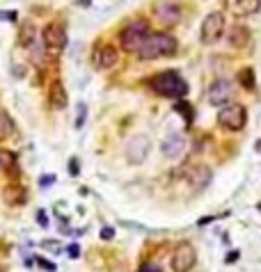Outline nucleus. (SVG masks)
<instances>
[{"label": "nucleus", "mask_w": 261, "mask_h": 272, "mask_svg": "<svg viewBox=\"0 0 261 272\" xmlns=\"http://www.w3.org/2000/svg\"><path fill=\"white\" fill-rule=\"evenodd\" d=\"M177 53V39L167 32H154L149 35L138 50L140 60H158V57H167Z\"/></svg>", "instance_id": "nucleus-1"}, {"label": "nucleus", "mask_w": 261, "mask_h": 272, "mask_svg": "<svg viewBox=\"0 0 261 272\" xmlns=\"http://www.w3.org/2000/svg\"><path fill=\"white\" fill-rule=\"evenodd\" d=\"M151 90L161 96H167V98H181L188 94V85L177 71H163L158 76L151 78Z\"/></svg>", "instance_id": "nucleus-2"}, {"label": "nucleus", "mask_w": 261, "mask_h": 272, "mask_svg": "<svg viewBox=\"0 0 261 272\" xmlns=\"http://www.w3.org/2000/svg\"><path fill=\"white\" fill-rule=\"evenodd\" d=\"M149 37V25L147 21H133L128 23L126 28L121 30L119 35V42H121V48L128 50V53H135V50L142 48L144 39Z\"/></svg>", "instance_id": "nucleus-3"}, {"label": "nucleus", "mask_w": 261, "mask_h": 272, "mask_svg": "<svg viewBox=\"0 0 261 272\" xmlns=\"http://www.w3.org/2000/svg\"><path fill=\"white\" fill-rule=\"evenodd\" d=\"M197 263V249L192 247L190 243H179L177 249L172 251V258H169V265L174 272H190Z\"/></svg>", "instance_id": "nucleus-4"}, {"label": "nucleus", "mask_w": 261, "mask_h": 272, "mask_svg": "<svg viewBox=\"0 0 261 272\" xmlns=\"http://www.w3.org/2000/svg\"><path fill=\"white\" fill-rule=\"evenodd\" d=\"M218 121L227 131H240L247 121V112L240 103H229L218 112Z\"/></svg>", "instance_id": "nucleus-5"}, {"label": "nucleus", "mask_w": 261, "mask_h": 272, "mask_svg": "<svg viewBox=\"0 0 261 272\" xmlns=\"http://www.w3.org/2000/svg\"><path fill=\"white\" fill-rule=\"evenodd\" d=\"M222 32H225V16H222V12H211V14H206L204 23H202V42L204 44L220 42Z\"/></svg>", "instance_id": "nucleus-6"}, {"label": "nucleus", "mask_w": 261, "mask_h": 272, "mask_svg": "<svg viewBox=\"0 0 261 272\" xmlns=\"http://www.w3.org/2000/svg\"><path fill=\"white\" fill-rule=\"evenodd\" d=\"M149 149H151V142H149L147 135H135V137H131V140H128V144H126V158H128V162L140 165V162L149 156Z\"/></svg>", "instance_id": "nucleus-7"}, {"label": "nucleus", "mask_w": 261, "mask_h": 272, "mask_svg": "<svg viewBox=\"0 0 261 272\" xmlns=\"http://www.w3.org/2000/svg\"><path fill=\"white\" fill-rule=\"evenodd\" d=\"M42 39H44V46L48 50H62L67 46V32H64V28L60 23H48L42 30Z\"/></svg>", "instance_id": "nucleus-8"}, {"label": "nucleus", "mask_w": 261, "mask_h": 272, "mask_svg": "<svg viewBox=\"0 0 261 272\" xmlns=\"http://www.w3.org/2000/svg\"><path fill=\"white\" fill-rule=\"evenodd\" d=\"M156 19L163 25H174L181 19V7H179L174 0H158L156 2Z\"/></svg>", "instance_id": "nucleus-9"}, {"label": "nucleus", "mask_w": 261, "mask_h": 272, "mask_svg": "<svg viewBox=\"0 0 261 272\" xmlns=\"http://www.w3.org/2000/svg\"><path fill=\"white\" fill-rule=\"evenodd\" d=\"M232 94H234V87L229 80H215L211 85V90H209V101H211V105H227Z\"/></svg>", "instance_id": "nucleus-10"}, {"label": "nucleus", "mask_w": 261, "mask_h": 272, "mask_svg": "<svg viewBox=\"0 0 261 272\" xmlns=\"http://www.w3.org/2000/svg\"><path fill=\"white\" fill-rule=\"evenodd\" d=\"M186 179H188V185H190L195 192H199V190H204L206 185L211 183V169L204 167V165L190 167L188 169V174H186Z\"/></svg>", "instance_id": "nucleus-11"}, {"label": "nucleus", "mask_w": 261, "mask_h": 272, "mask_svg": "<svg viewBox=\"0 0 261 272\" xmlns=\"http://www.w3.org/2000/svg\"><path fill=\"white\" fill-rule=\"evenodd\" d=\"M163 156L165 158H179V156L186 151V137L181 133H172L163 140Z\"/></svg>", "instance_id": "nucleus-12"}, {"label": "nucleus", "mask_w": 261, "mask_h": 272, "mask_svg": "<svg viewBox=\"0 0 261 272\" xmlns=\"http://www.w3.org/2000/svg\"><path fill=\"white\" fill-rule=\"evenodd\" d=\"M117 62H119V53H117V48L110 46V44L96 48V53H94V64H96L99 69H113Z\"/></svg>", "instance_id": "nucleus-13"}, {"label": "nucleus", "mask_w": 261, "mask_h": 272, "mask_svg": "<svg viewBox=\"0 0 261 272\" xmlns=\"http://www.w3.org/2000/svg\"><path fill=\"white\" fill-rule=\"evenodd\" d=\"M225 5L232 14L243 16V14H254V12H259L261 0H225Z\"/></svg>", "instance_id": "nucleus-14"}, {"label": "nucleus", "mask_w": 261, "mask_h": 272, "mask_svg": "<svg viewBox=\"0 0 261 272\" xmlns=\"http://www.w3.org/2000/svg\"><path fill=\"white\" fill-rule=\"evenodd\" d=\"M48 101H50V108L55 110H64L67 103H69V96H67V90L60 80H53L50 83V90H48Z\"/></svg>", "instance_id": "nucleus-15"}, {"label": "nucleus", "mask_w": 261, "mask_h": 272, "mask_svg": "<svg viewBox=\"0 0 261 272\" xmlns=\"http://www.w3.org/2000/svg\"><path fill=\"white\" fill-rule=\"evenodd\" d=\"M35 39H37L35 23H32V21H23L21 30H19V37H16L19 46H21V48H30V46H35Z\"/></svg>", "instance_id": "nucleus-16"}, {"label": "nucleus", "mask_w": 261, "mask_h": 272, "mask_svg": "<svg viewBox=\"0 0 261 272\" xmlns=\"http://www.w3.org/2000/svg\"><path fill=\"white\" fill-rule=\"evenodd\" d=\"M247 39H250V32H247V28H243V25H234V28L229 30V35H227V42H229L232 48H245Z\"/></svg>", "instance_id": "nucleus-17"}, {"label": "nucleus", "mask_w": 261, "mask_h": 272, "mask_svg": "<svg viewBox=\"0 0 261 272\" xmlns=\"http://www.w3.org/2000/svg\"><path fill=\"white\" fill-rule=\"evenodd\" d=\"M25 190L21 188V185H7L5 188V202L9 204V206H23L25 204Z\"/></svg>", "instance_id": "nucleus-18"}, {"label": "nucleus", "mask_w": 261, "mask_h": 272, "mask_svg": "<svg viewBox=\"0 0 261 272\" xmlns=\"http://www.w3.org/2000/svg\"><path fill=\"white\" fill-rule=\"evenodd\" d=\"M14 121L5 110H0V140H9L14 135Z\"/></svg>", "instance_id": "nucleus-19"}, {"label": "nucleus", "mask_w": 261, "mask_h": 272, "mask_svg": "<svg viewBox=\"0 0 261 272\" xmlns=\"http://www.w3.org/2000/svg\"><path fill=\"white\" fill-rule=\"evenodd\" d=\"M14 165H16L14 154H9V151H2V149H0V169H12Z\"/></svg>", "instance_id": "nucleus-20"}, {"label": "nucleus", "mask_w": 261, "mask_h": 272, "mask_svg": "<svg viewBox=\"0 0 261 272\" xmlns=\"http://www.w3.org/2000/svg\"><path fill=\"white\" fill-rule=\"evenodd\" d=\"M240 83H243V87H247V90H254V71L250 69V67L240 71Z\"/></svg>", "instance_id": "nucleus-21"}, {"label": "nucleus", "mask_w": 261, "mask_h": 272, "mask_svg": "<svg viewBox=\"0 0 261 272\" xmlns=\"http://www.w3.org/2000/svg\"><path fill=\"white\" fill-rule=\"evenodd\" d=\"M174 110H177V112H181V114L186 117V121H188V124H192V108H190L188 103H184V101H181V103H177V105H174Z\"/></svg>", "instance_id": "nucleus-22"}, {"label": "nucleus", "mask_w": 261, "mask_h": 272, "mask_svg": "<svg viewBox=\"0 0 261 272\" xmlns=\"http://www.w3.org/2000/svg\"><path fill=\"white\" fill-rule=\"evenodd\" d=\"M113 238H115L113 227H103V229H101V240H113Z\"/></svg>", "instance_id": "nucleus-23"}, {"label": "nucleus", "mask_w": 261, "mask_h": 272, "mask_svg": "<svg viewBox=\"0 0 261 272\" xmlns=\"http://www.w3.org/2000/svg\"><path fill=\"white\" fill-rule=\"evenodd\" d=\"M83 121H85V105H80V108H78V121H76L78 128L83 126Z\"/></svg>", "instance_id": "nucleus-24"}, {"label": "nucleus", "mask_w": 261, "mask_h": 272, "mask_svg": "<svg viewBox=\"0 0 261 272\" xmlns=\"http://www.w3.org/2000/svg\"><path fill=\"white\" fill-rule=\"evenodd\" d=\"M37 220H39V224H42V227H48V217H46V213H44V210H39V213H37Z\"/></svg>", "instance_id": "nucleus-25"}, {"label": "nucleus", "mask_w": 261, "mask_h": 272, "mask_svg": "<svg viewBox=\"0 0 261 272\" xmlns=\"http://www.w3.org/2000/svg\"><path fill=\"white\" fill-rule=\"evenodd\" d=\"M37 263L42 265V268H46V270H55V265H53V263H48V261H44L42 256H37Z\"/></svg>", "instance_id": "nucleus-26"}, {"label": "nucleus", "mask_w": 261, "mask_h": 272, "mask_svg": "<svg viewBox=\"0 0 261 272\" xmlns=\"http://www.w3.org/2000/svg\"><path fill=\"white\" fill-rule=\"evenodd\" d=\"M140 272H161L158 270V265H154V263H147L144 268H140Z\"/></svg>", "instance_id": "nucleus-27"}, {"label": "nucleus", "mask_w": 261, "mask_h": 272, "mask_svg": "<svg viewBox=\"0 0 261 272\" xmlns=\"http://www.w3.org/2000/svg\"><path fill=\"white\" fill-rule=\"evenodd\" d=\"M78 254H80V247H78V245H71V247H69V256L78 258Z\"/></svg>", "instance_id": "nucleus-28"}, {"label": "nucleus", "mask_w": 261, "mask_h": 272, "mask_svg": "<svg viewBox=\"0 0 261 272\" xmlns=\"http://www.w3.org/2000/svg\"><path fill=\"white\" fill-rule=\"evenodd\" d=\"M69 172H71L73 176L78 174V160H71V162H69Z\"/></svg>", "instance_id": "nucleus-29"}, {"label": "nucleus", "mask_w": 261, "mask_h": 272, "mask_svg": "<svg viewBox=\"0 0 261 272\" xmlns=\"http://www.w3.org/2000/svg\"><path fill=\"white\" fill-rule=\"evenodd\" d=\"M48 183H55V176H48V174L44 176V179H42V185H44V188H46Z\"/></svg>", "instance_id": "nucleus-30"}, {"label": "nucleus", "mask_w": 261, "mask_h": 272, "mask_svg": "<svg viewBox=\"0 0 261 272\" xmlns=\"http://www.w3.org/2000/svg\"><path fill=\"white\" fill-rule=\"evenodd\" d=\"M236 258H238V251H232V254H229V256H227L225 261H227V263H234Z\"/></svg>", "instance_id": "nucleus-31"}, {"label": "nucleus", "mask_w": 261, "mask_h": 272, "mask_svg": "<svg viewBox=\"0 0 261 272\" xmlns=\"http://www.w3.org/2000/svg\"><path fill=\"white\" fill-rule=\"evenodd\" d=\"M257 151H259V154H261V142H257Z\"/></svg>", "instance_id": "nucleus-32"}]
</instances>
